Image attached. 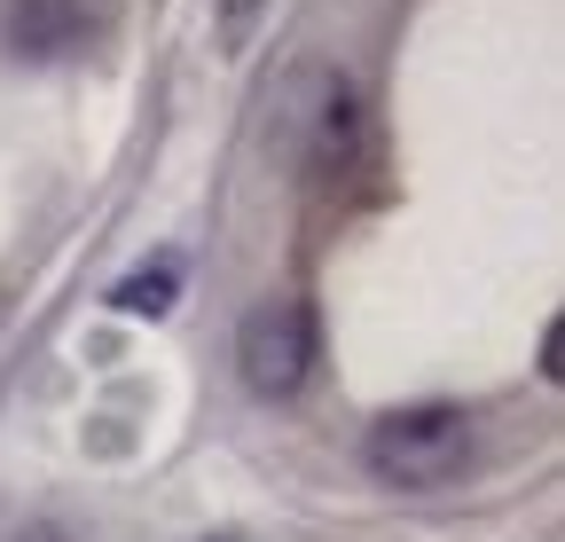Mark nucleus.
<instances>
[{
  "label": "nucleus",
  "instance_id": "nucleus-5",
  "mask_svg": "<svg viewBox=\"0 0 565 542\" xmlns=\"http://www.w3.org/2000/svg\"><path fill=\"white\" fill-rule=\"evenodd\" d=\"M542 378H565V322L542 330Z\"/></svg>",
  "mask_w": 565,
  "mask_h": 542
},
{
  "label": "nucleus",
  "instance_id": "nucleus-2",
  "mask_svg": "<svg viewBox=\"0 0 565 542\" xmlns=\"http://www.w3.org/2000/svg\"><path fill=\"white\" fill-rule=\"evenodd\" d=\"M236 370L259 401H291L315 370V307L307 299H259L236 330Z\"/></svg>",
  "mask_w": 565,
  "mask_h": 542
},
{
  "label": "nucleus",
  "instance_id": "nucleus-1",
  "mask_svg": "<svg viewBox=\"0 0 565 542\" xmlns=\"http://www.w3.org/2000/svg\"><path fill=\"white\" fill-rule=\"evenodd\" d=\"M362 464L401 496H433L471 464V417L456 401H408V410H385L362 440Z\"/></svg>",
  "mask_w": 565,
  "mask_h": 542
},
{
  "label": "nucleus",
  "instance_id": "nucleus-3",
  "mask_svg": "<svg viewBox=\"0 0 565 542\" xmlns=\"http://www.w3.org/2000/svg\"><path fill=\"white\" fill-rule=\"evenodd\" d=\"M0 32H9L17 55H63V47H79L87 17H79V0H9Z\"/></svg>",
  "mask_w": 565,
  "mask_h": 542
},
{
  "label": "nucleus",
  "instance_id": "nucleus-4",
  "mask_svg": "<svg viewBox=\"0 0 565 542\" xmlns=\"http://www.w3.org/2000/svg\"><path fill=\"white\" fill-rule=\"evenodd\" d=\"M173 291H181V267L158 259V267H134L126 284H110V307H118V315H166Z\"/></svg>",
  "mask_w": 565,
  "mask_h": 542
},
{
  "label": "nucleus",
  "instance_id": "nucleus-6",
  "mask_svg": "<svg viewBox=\"0 0 565 542\" xmlns=\"http://www.w3.org/2000/svg\"><path fill=\"white\" fill-rule=\"evenodd\" d=\"M17 542H71V534H63V527H47V519H40V527H24V534H17Z\"/></svg>",
  "mask_w": 565,
  "mask_h": 542
}]
</instances>
